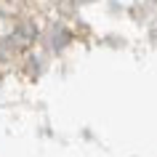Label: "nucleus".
<instances>
[{"label":"nucleus","instance_id":"nucleus-1","mask_svg":"<svg viewBox=\"0 0 157 157\" xmlns=\"http://www.w3.org/2000/svg\"><path fill=\"white\" fill-rule=\"evenodd\" d=\"M77 3H88V0H77Z\"/></svg>","mask_w":157,"mask_h":157}]
</instances>
